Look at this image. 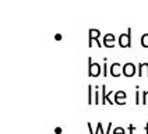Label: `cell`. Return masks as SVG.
Here are the masks:
<instances>
[{"label":"cell","mask_w":148,"mask_h":134,"mask_svg":"<svg viewBox=\"0 0 148 134\" xmlns=\"http://www.w3.org/2000/svg\"><path fill=\"white\" fill-rule=\"evenodd\" d=\"M138 77H148V63L138 64Z\"/></svg>","instance_id":"cell-8"},{"label":"cell","mask_w":148,"mask_h":134,"mask_svg":"<svg viewBox=\"0 0 148 134\" xmlns=\"http://www.w3.org/2000/svg\"><path fill=\"white\" fill-rule=\"evenodd\" d=\"M136 129H137L136 126L130 124V126H129V133H130V134H134V131H136Z\"/></svg>","instance_id":"cell-17"},{"label":"cell","mask_w":148,"mask_h":134,"mask_svg":"<svg viewBox=\"0 0 148 134\" xmlns=\"http://www.w3.org/2000/svg\"><path fill=\"white\" fill-rule=\"evenodd\" d=\"M145 134H148V122H147V124H145Z\"/></svg>","instance_id":"cell-20"},{"label":"cell","mask_w":148,"mask_h":134,"mask_svg":"<svg viewBox=\"0 0 148 134\" xmlns=\"http://www.w3.org/2000/svg\"><path fill=\"white\" fill-rule=\"evenodd\" d=\"M108 59L105 57L103 59V66H102V74L105 75V77H108Z\"/></svg>","instance_id":"cell-14"},{"label":"cell","mask_w":148,"mask_h":134,"mask_svg":"<svg viewBox=\"0 0 148 134\" xmlns=\"http://www.w3.org/2000/svg\"><path fill=\"white\" fill-rule=\"evenodd\" d=\"M115 41H116L115 34H106V35L103 36V46L113 48V46H115Z\"/></svg>","instance_id":"cell-7"},{"label":"cell","mask_w":148,"mask_h":134,"mask_svg":"<svg viewBox=\"0 0 148 134\" xmlns=\"http://www.w3.org/2000/svg\"><path fill=\"white\" fill-rule=\"evenodd\" d=\"M137 68H138V67H136V64L132 63V62L124 63L123 64V75L124 77H133V75L136 74Z\"/></svg>","instance_id":"cell-3"},{"label":"cell","mask_w":148,"mask_h":134,"mask_svg":"<svg viewBox=\"0 0 148 134\" xmlns=\"http://www.w3.org/2000/svg\"><path fill=\"white\" fill-rule=\"evenodd\" d=\"M126 98H127V94L120 90V91L115 92V98H113V102L117 103V105H126Z\"/></svg>","instance_id":"cell-6"},{"label":"cell","mask_w":148,"mask_h":134,"mask_svg":"<svg viewBox=\"0 0 148 134\" xmlns=\"http://www.w3.org/2000/svg\"><path fill=\"white\" fill-rule=\"evenodd\" d=\"M94 103L99 105V85L95 87V94H94Z\"/></svg>","instance_id":"cell-12"},{"label":"cell","mask_w":148,"mask_h":134,"mask_svg":"<svg viewBox=\"0 0 148 134\" xmlns=\"http://www.w3.org/2000/svg\"><path fill=\"white\" fill-rule=\"evenodd\" d=\"M99 36H101V31L97 28H90L88 29V46H92V42L98 41Z\"/></svg>","instance_id":"cell-5"},{"label":"cell","mask_w":148,"mask_h":134,"mask_svg":"<svg viewBox=\"0 0 148 134\" xmlns=\"http://www.w3.org/2000/svg\"><path fill=\"white\" fill-rule=\"evenodd\" d=\"M102 74V66L99 63H94L92 62V57H88V75L90 77H99Z\"/></svg>","instance_id":"cell-1"},{"label":"cell","mask_w":148,"mask_h":134,"mask_svg":"<svg viewBox=\"0 0 148 134\" xmlns=\"http://www.w3.org/2000/svg\"><path fill=\"white\" fill-rule=\"evenodd\" d=\"M141 46L143 48H148V34H144L141 36Z\"/></svg>","instance_id":"cell-13"},{"label":"cell","mask_w":148,"mask_h":134,"mask_svg":"<svg viewBox=\"0 0 148 134\" xmlns=\"http://www.w3.org/2000/svg\"><path fill=\"white\" fill-rule=\"evenodd\" d=\"M110 129H112V123H108V129L105 130V134H110Z\"/></svg>","instance_id":"cell-19"},{"label":"cell","mask_w":148,"mask_h":134,"mask_svg":"<svg viewBox=\"0 0 148 134\" xmlns=\"http://www.w3.org/2000/svg\"><path fill=\"white\" fill-rule=\"evenodd\" d=\"M109 70H110V75L112 77H120V75L123 74V66L120 64V63H112L110 67H109Z\"/></svg>","instance_id":"cell-4"},{"label":"cell","mask_w":148,"mask_h":134,"mask_svg":"<svg viewBox=\"0 0 148 134\" xmlns=\"http://www.w3.org/2000/svg\"><path fill=\"white\" fill-rule=\"evenodd\" d=\"M113 134H126V130H124L122 126H119V127L113 129Z\"/></svg>","instance_id":"cell-15"},{"label":"cell","mask_w":148,"mask_h":134,"mask_svg":"<svg viewBox=\"0 0 148 134\" xmlns=\"http://www.w3.org/2000/svg\"><path fill=\"white\" fill-rule=\"evenodd\" d=\"M87 126H88V131H90V134H95V131H94V129H92V126H91L90 122L87 123Z\"/></svg>","instance_id":"cell-18"},{"label":"cell","mask_w":148,"mask_h":134,"mask_svg":"<svg viewBox=\"0 0 148 134\" xmlns=\"http://www.w3.org/2000/svg\"><path fill=\"white\" fill-rule=\"evenodd\" d=\"M141 103L143 105H148V90L141 92Z\"/></svg>","instance_id":"cell-11"},{"label":"cell","mask_w":148,"mask_h":134,"mask_svg":"<svg viewBox=\"0 0 148 134\" xmlns=\"http://www.w3.org/2000/svg\"><path fill=\"white\" fill-rule=\"evenodd\" d=\"M94 103V94H92V85H88V105Z\"/></svg>","instance_id":"cell-10"},{"label":"cell","mask_w":148,"mask_h":134,"mask_svg":"<svg viewBox=\"0 0 148 134\" xmlns=\"http://www.w3.org/2000/svg\"><path fill=\"white\" fill-rule=\"evenodd\" d=\"M132 32L133 29L129 28L126 34H120V36L117 39V43H119L120 48H130L132 46Z\"/></svg>","instance_id":"cell-2"},{"label":"cell","mask_w":148,"mask_h":134,"mask_svg":"<svg viewBox=\"0 0 148 134\" xmlns=\"http://www.w3.org/2000/svg\"><path fill=\"white\" fill-rule=\"evenodd\" d=\"M101 95H102V98H101V103L102 105H106L108 102H106V95H108V92H106V85L103 84V85H101Z\"/></svg>","instance_id":"cell-9"},{"label":"cell","mask_w":148,"mask_h":134,"mask_svg":"<svg viewBox=\"0 0 148 134\" xmlns=\"http://www.w3.org/2000/svg\"><path fill=\"white\" fill-rule=\"evenodd\" d=\"M136 105H141V92H136Z\"/></svg>","instance_id":"cell-16"}]
</instances>
